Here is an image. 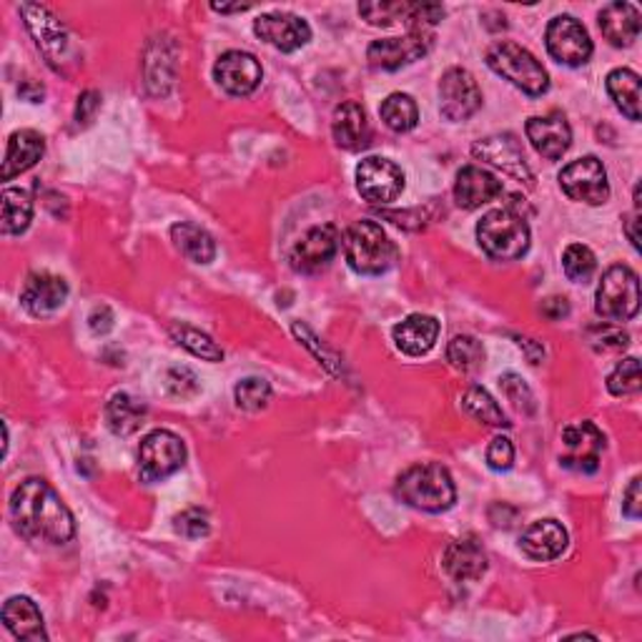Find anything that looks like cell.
I'll use <instances>...</instances> for the list:
<instances>
[{
  "mask_svg": "<svg viewBox=\"0 0 642 642\" xmlns=\"http://www.w3.org/2000/svg\"><path fill=\"white\" fill-rule=\"evenodd\" d=\"M11 517L18 532L33 542L65 544L75 534L71 510L41 477H31L16 487L11 497Z\"/></svg>",
  "mask_w": 642,
  "mask_h": 642,
  "instance_id": "cell-1",
  "label": "cell"
},
{
  "mask_svg": "<svg viewBox=\"0 0 642 642\" xmlns=\"http://www.w3.org/2000/svg\"><path fill=\"white\" fill-rule=\"evenodd\" d=\"M395 495L415 510L445 512L457 500V487L447 467L427 462L405 469L397 477Z\"/></svg>",
  "mask_w": 642,
  "mask_h": 642,
  "instance_id": "cell-2",
  "label": "cell"
},
{
  "mask_svg": "<svg viewBox=\"0 0 642 642\" xmlns=\"http://www.w3.org/2000/svg\"><path fill=\"white\" fill-rule=\"evenodd\" d=\"M344 256L357 274L379 276L397 262V246L377 222H357L344 232Z\"/></svg>",
  "mask_w": 642,
  "mask_h": 642,
  "instance_id": "cell-3",
  "label": "cell"
},
{
  "mask_svg": "<svg viewBox=\"0 0 642 642\" xmlns=\"http://www.w3.org/2000/svg\"><path fill=\"white\" fill-rule=\"evenodd\" d=\"M477 242L497 262H517L530 248V226L512 208H495L477 224Z\"/></svg>",
  "mask_w": 642,
  "mask_h": 642,
  "instance_id": "cell-4",
  "label": "cell"
},
{
  "mask_svg": "<svg viewBox=\"0 0 642 642\" xmlns=\"http://www.w3.org/2000/svg\"><path fill=\"white\" fill-rule=\"evenodd\" d=\"M487 65L527 95H542L550 89V75L542 63L517 43L505 41L492 45L487 53Z\"/></svg>",
  "mask_w": 642,
  "mask_h": 642,
  "instance_id": "cell-5",
  "label": "cell"
},
{
  "mask_svg": "<svg viewBox=\"0 0 642 642\" xmlns=\"http://www.w3.org/2000/svg\"><path fill=\"white\" fill-rule=\"evenodd\" d=\"M595 312L608 322H628L640 312V279L630 266L615 264L602 274Z\"/></svg>",
  "mask_w": 642,
  "mask_h": 642,
  "instance_id": "cell-6",
  "label": "cell"
},
{
  "mask_svg": "<svg viewBox=\"0 0 642 642\" xmlns=\"http://www.w3.org/2000/svg\"><path fill=\"white\" fill-rule=\"evenodd\" d=\"M141 477L146 482H161L171 475H176L186 465V445L179 435L169 429H153L151 435L143 437L139 449Z\"/></svg>",
  "mask_w": 642,
  "mask_h": 642,
  "instance_id": "cell-7",
  "label": "cell"
},
{
  "mask_svg": "<svg viewBox=\"0 0 642 642\" xmlns=\"http://www.w3.org/2000/svg\"><path fill=\"white\" fill-rule=\"evenodd\" d=\"M602 452H605V435L592 421H574L562 429V467L592 475L598 472Z\"/></svg>",
  "mask_w": 642,
  "mask_h": 642,
  "instance_id": "cell-8",
  "label": "cell"
},
{
  "mask_svg": "<svg viewBox=\"0 0 642 642\" xmlns=\"http://www.w3.org/2000/svg\"><path fill=\"white\" fill-rule=\"evenodd\" d=\"M560 186L572 201H582V204L590 206H600L610 198L608 171L595 156H584L564 166L560 174Z\"/></svg>",
  "mask_w": 642,
  "mask_h": 642,
  "instance_id": "cell-9",
  "label": "cell"
},
{
  "mask_svg": "<svg viewBox=\"0 0 642 642\" xmlns=\"http://www.w3.org/2000/svg\"><path fill=\"white\" fill-rule=\"evenodd\" d=\"M548 41V51L558 63L564 65H582L590 61L592 55V41L588 28H584L578 18L572 16H558L552 18L544 33Z\"/></svg>",
  "mask_w": 642,
  "mask_h": 642,
  "instance_id": "cell-10",
  "label": "cell"
},
{
  "mask_svg": "<svg viewBox=\"0 0 642 642\" xmlns=\"http://www.w3.org/2000/svg\"><path fill=\"white\" fill-rule=\"evenodd\" d=\"M482 105V91L465 69H449L439 81V111L449 121H467Z\"/></svg>",
  "mask_w": 642,
  "mask_h": 642,
  "instance_id": "cell-11",
  "label": "cell"
},
{
  "mask_svg": "<svg viewBox=\"0 0 642 642\" xmlns=\"http://www.w3.org/2000/svg\"><path fill=\"white\" fill-rule=\"evenodd\" d=\"M357 188L369 204H391L405 188V174L395 161L367 156L357 166Z\"/></svg>",
  "mask_w": 642,
  "mask_h": 642,
  "instance_id": "cell-12",
  "label": "cell"
},
{
  "mask_svg": "<svg viewBox=\"0 0 642 642\" xmlns=\"http://www.w3.org/2000/svg\"><path fill=\"white\" fill-rule=\"evenodd\" d=\"M432 48V33L429 31H409L405 38H381L374 41L367 51V59L374 69L397 71L401 65L419 61L421 55Z\"/></svg>",
  "mask_w": 642,
  "mask_h": 642,
  "instance_id": "cell-13",
  "label": "cell"
},
{
  "mask_svg": "<svg viewBox=\"0 0 642 642\" xmlns=\"http://www.w3.org/2000/svg\"><path fill=\"white\" fill-rule=\"evenodd\" d=\"M339 244H342V236L337 226H332V224L314 226L294 244L289 262L294 269L302 274L322 272L324 266H329L332 258L337 256Z\"/></svg>",
  "mask_w": 642,
  "mask_h": 642,
  "instance_id": "cell-14",
  "label": "cell"
},
{
  "mask_svg": "<svg viewBox=\"0 0 642 642\" xmlns=\"http://www.w3.org/2000/svg\"><path fill=\"white\" fill-rule=\"evenodd\" d=\"M254 33L282 53H294L312 41V28L294 13H264L254 21Z\"/></svg>",
  "mask_w": 642,
  "mask_h": 642,
  "instance_id": "cell-15",
  "label": "cell"
},
{
  "mask_svg": "<svg viewBox=\"0 0 642 642\" xmlns=\"http://www.w3.org/2000/svg\"><path fill=\"white\" fill-rule=\"evenodd\" d=\"M214 79L226 93L248 95L258 89L264 71L256 55L246 51H226L214 65Z\"/></svg>",
  "mask_w": 642,
  "mask_h": 642,
  "instance_id": "cell-16",
  "label": "cell"
},
{
  "mask_svg": "<svg viewBox=\"0 0 642 642\" xmlns=\"http://www.w3.org/2000/svg\"><path fill=\"white\" fill-rule=\"evenodd\" d=\"M524 131L534 151L550 161L562 159L572 146V129L568 119H564V113L560 111H550L544 113V116H532L527 121Z\"/></svg>",
  "mask_w": 642,
  "mask_h": 642,
  "instance_id": "cell-17",
  "label": "cell"
},
{
  "mask_svg": "<svg viewBox=\"0 0 642 642\" xmlns=\"http://www.w3.org/2000/svg\"><path fill=\"white\" fill-rule=\"evenodd\" d=\"M65 299H69V284L63 276H55L51 272H35L26 279L21 302L28 314L33 316H53L63 309Z\"/></svg>",
  "mask_w": 642,
  "mask_h": 642,
  "instance_id": "cell-18",
  "label": "cell"
},
{
  "mask_svg": "<svg viewBox=\"0 0 642 642\" xmlns=\"http://www.w3.org/2000/svg\"><path fill=\"white\" fill-rule=\"evenodd\" d=\"M472 153H475V159L487 161V164L502 169L505 174L514 176L517 181H532V174L524 161V153L520 146H517V141L514 136H510V133L477 141L472 146Z\"/></svg>",
  "mask_w": 642,
  "mask_h": 642,
  "instance_id": "cell-19",
  "label": "cell"
},
{
  "mask_svg": "<svg viewBox=\"0 0 642 642\" xmlns=\"http://www.w3.org/2000/svg\"><path fill=\"white\" fill-rule=\"evenodd\" d=\"M568 530L558 520H538L532 522L520 538V548L527 558L538 562L558 560L568 550Z\"/></svg>",
  "mask_w": 642,
  "mask_h": 642,
  "instance_id": "cell-20",
  "label": "cell"
},
{
  "mask_svg": "<svg viewBox=\"0 0 642 642\" xmlns=\"http://www.w3.org/2000/svg\"><path fill=\"white\" fill-rule=\"evenodd\" d=\"M332 133L334 141L347 151H361L369 146L371 141V126L367 119V111L361 109L357 101H344L337 105L332 119Z\"/></svg>",
  "mask_w": 642,
  "mask_h": 642,
  "instance_id": "cell-21",
  "label": "cell"
},
{
  "mask_svg": "<svg viewBox=\"0 0 642 642\" xmlns=\"http://www.w3.org/2000/svg\"><path fill=\"white\" fill-rule=\"evenodd\" d=\"M502 194V181L479 166H465L457 174L455 198L462 208H479Z\"/></svg>",
  "mask_w": 642,
  "mask_h": 642,
  "instance_id": "cell-22",
  "label": "cell"
},
{
  "mask_svg": "<svg viewBox=\"0 0 642 642\" xmlns=\"http://www.w3.org/2000/svg\"><path fill=\"white\" fill-rule=\"evenodd\" d=\"M391 337H395L397 349L405 351L407 357H421V354L432 351L437 344L439 322L429 314H411L391 329Z\"/></svg>",
  "mask_w": 642,
  "mask_h": 642,
  "instance_id": "cell-23",
  "label": "cell"
},
{
  "mask_svg": "<svg viewBox=\"0 0 642 642\" xmlns=\"http://www.w3.org/2000/svg\"><path fill=\"white\" fill-rule=\"evenodd\" d=\"M600 31L608 38L612 45H632L638 41V35L642 31V16L632 3H622V0H615V3L605 6L598 16Z\"/></svg>",
  "mask_w": 642,
  "mask_h": 642,
  "instance_id": "cell-24",
  "label": "cell"
},
{
  "mask_svg": "<svg viewBox=\"0 0 642 642\" xmlns=\"http://www.w3.org/2000/svg\"><path fill=\"white\" fill-rule=\"evenodd\" d=\"M43 151H45V141L41 133H35L31 129L16 131L13 136L8 139L6 161H3V171H0V176H3V181L21 176L23 171L33 169L38 161H41Z\"/></svg>",
  "mask_w": 642,
  "mask_h": 642,
  "instance_id": "cell-25",
  "label": "cell"
},
{
  "mask_svg": "<svg viewBox=\"0 0 642 642\" xmlns=\"http://www.w3.org/2000/svg\"><path fill=\"white\" fill-rule=\"evenodd\" d=\"M3 622L18 640L26 642H45L48 632L43 625V615L31 598L16 595L3 605Z\"/></svg>",
  "mask_w": 642,
  "mask_h": 642,
  "instance_id": "cell-26",
  "label": "cell"
},
{
  "mask_svg": "<svg viewBox=\"0 0 642 642\" xmlns=\"http://www.w3.org/2000/svg\"><path fill=\"white\" fill-rule=\"evenodd\" d=\"M442 564L452 580L472 582L487 572V554L475 540H455L445 550Z\"/></svg>",
  "mask_w": 642,
  "mask_h": 642,
  "instance_id": "cell-27",
  "label": "cell"
},
{
  "mask_svg": "<svg viewBox=\"0 0 642 642\" xmlns=\"http://www.w3.org/2000/svg\"><path fill=\"white\" fill-rule=\"evenodd\" d=\"M21 13L26 18V26L31 28V33L35 35V41L43 48L45 55H51L53 59V53H63L65 28L61 26L59 18L48 11V8L33 6V3L21 6Z\"/></svg>",
  "mask_w": 642,
  "mask_h": 642,
  "instance_id": "cell-28",
  "label": "cell"
},
{
  "mask_svg": "<svg viewBox=\"0 0 642 642\" xmlns=\"http://www.w3.org/2000/svg\"><path fill=\"white\" fill-rule=\"evenodd\" d=\"M171 238L181 254H184L188 262L194 264H211L216 256V244L211 238L208 232L204 228L191 224V222H181L171 226Z\"/></svg>",
  "mask_w": 642,
  "mask_h": 642,
  "instance_id": "cell-29",
  "label": "cell"
},
{
  "mask_svg": "<svg viewBox=\"0 0 642 642\" xmlns=\"http://www.w3.org/2000/svg\"><path fill=\"white\" fill-rule=\"evenodd\" d=\"M105 419H109L113 435L129 437L139 432L143 419H146V405H141L139 399H133L126 391H119V395H113L109 405H105Z\"/></svg>",
  "mask_w": 642,
  "mask_h": 642,
  "instance_id": "cell-30",
  "label": "cell"
},
{
  "mask_svg": "<svg viewBox=\"0 0 642 642\" xmlns=\"http://www.w3.org/2000/svg\"><path fill=\"white\" fill-rule=\"evenodd\" d=\"M608 93L618 111L630 121H640V75L630 69L608 73Z\"/></svg>",
  "mask_w": 642,
  "mask_h": 642,
  "instance_id": "cell-31",
  "label": "cell"
},
{
  "mask_svg": "<svg viewBox=\"0 0 642 642\" xmlns=\"http://www.w3.org/2000/svg\"><path fill=\"white\" fill-rule=\"evenodd\" d=\"M33 218V201L23 188H6L3 191V218H0V228L6 236L23 234L31 226Z\"/></svg>",
  "mask_w": 642,
  "mask_h": 642,
  "instance_id": "cell-32",
  "label": "cell"
},
{
  "mask_svg": "<svg viewBox=\"0 0 642 642\" xmlns=\"http://www.w3.org/2000/svg\"><path fill=\"white\" fill-rule=\"evenodd\" d=\"M381 121L387 123L391 131L397 133H407L417 126L419 121V109L411 95L407 93H391L381 103Z\"/></svg>",
  "mask_w": 642,
  "mask_h": 642,
  "instance_id": "cell-33",
  "label": "cell"
},
{
  "mask_svg": "<svg viewBox=\"0 0 642 642\" xmlns=\"http://www.w3.org/2000/svg\"><path fill=\"white\" fill-rule=\"evenodd\" d=\"M171 337H174L181 347L188 349L194 357L204 359V361H222L224 359V349L208 337V334L198 332L188 324H171Z\"/></svg>",
  "mask_w": 642,
  "mask_h": 642,
  "instance_id": "cell-34",
  "label": "cell"
},
{
  "mask_svg": "<svg viewBox=\"0 0 642 642\" xmlns=\"http://www.w3.org/2000/svg\"><path fill=\"white\" fill-rule=\"evenodd\" d=\"M462 405L469 415H472L477 421H485V425H492V427L510 425V421H507V417H505L502 407L497 405L495 397L485 387H469L465 391Z\"/></svg>",
  "mask_w": 642,
  "mask_h": 642,
  "instance_id": "cell-35",
  "label": "cell"
},
{
  "mask_svg": "<svg viewBox=\"0 0 642 642\" xmlns=\"http://www.w3.org/2000/svg\"><path fill=\"white\" fill-rule=\"evenodd\" d=\"M562 269L570 282L584 284L592 279V274H595L598 258L592 254V248H588L584 244H570L562 254Z\"/></svg>",
  "mask_w": 642,
  "mask_h": 642,
  "instance_id": "cell-36",
  "label": "cell"
},
{
  "mask_svg": "<svg viewBox=\"0 0 642 642\" xmlns=\"http://www.w3.org/2000/svg\"><path fill=\"white\" fill-rule=\"evenodd\" d=\"M411 13H415V3H361L359 6V16L364 18V21L377 28H389L399 21L409 26Z\"/></svg>",
  "mask_w": 642,
  "mask_h": 642,
  "instance_id": "cell-37",
  "label": "cell"
},
{
  "mask_svg": "<svg viewBox=\"0 0 642 642\" xmlns=\"http://www.w3.org/2000/svg\"><path fill=\"white\" fill-rule=\"evenodd\" d=\"M236 407L244 411H258L269 405L272 399V385L264 377H246L234 389Z\"/></svg>",
  "mask_w": 642,
  "mask_h": 642,
  "instance_id": "cell-38",
  "label": "cell"
},
{
  "mask_svg": "<svg viewBox=\"0 0 642 642\" xmlns=\"http://www.w3.org/2000/svg\"><path fill=\"white\" fill-rule=\"evenodd\" d=\"M608 389H610V395H615V397L638 395V391L642 389L640 361L635 357L622 359L608 377Z\"/></svg>",
  "mask_w": 642,
  "mask_h": 642,
  "instance_id": "cell-39",
  "label": "cell"
},
{
  "mask_svg": "<svg viewBox=\"0 0 642 642\" xmlns=\"http://www.w3.org/2000/svg\"><path fill=\"white\" fill-rule=\"evenodd\" d=\"M447 359L452 361V367L457 369H475L479 361L485 359V349L475 337H467V334H459L447 347Z\"/></svg>",
  "mask_w": 642,
  "mask_h": 642,
  "instance_id": "cell-40",
  "label": "cell"
},
{
  "mask_svg": "<svg viewBox=\"0 0 642 642\" xmlns=\"http://www.w3.org/2000/svg\"><path fill=\"white\" fill-rule=\"evenodd\" d=\"M174 530L179 534H184V538H188V540L206 538L208 530H211L208 512L198 510V507H188V510H184V512L174 517Z\"/></svg>",
  "mask_w": 642,
  "mask_h": 642,
  "instance_id": "cell-41",
  "label": "cell"
},
{
  "mask_svg": "<svg viewBox=\"0 0 642 642\" xmlns=\"http://www.w3.org/2000/svg\"><path fill=\"white\" fill-rule=\"evenodd\" d=\"M487 465L497 472H505L514 465V445L510 442V437H495L490 447H487Z\"/></svg>",
  "mask_w": 642,
  "mask_h": 642,
  "instance_id": "cell-42",
  "label": "cell"
},
{
  "mask_svg": "<svg viewBox=\"0 0 642 642\" xmlns=\"http://www.w3.org/2000/svg\"><path fill=\"white\" fill-rule=\"evenodd\" d=\"M166 381H169V389L174 391V395L181 397V399L194 397L196 391H198V379H196V374L191 371L188 367H174V369H169Z\"/></svg>",
  "mask_w": 642,
  "mask_h": 642,
  "instance_id": "cell-43",
  "label": "cell"
},
{
  "mask_svg": "<svg viewBox=\"0 0 642 642\" xmlns=\"http://www.w3.org/2000/svg\"><path fill=\"white\" fill-rule=\"evenodd\" d=\"M600 332V337H592V347L595 349H602V351H620V349H625L628 347V334L625 332H620L615 327H600L595 329Z\"/></svg>",
  "mask_w": 642,
  "mask_h": 642,
  "instance_id": "cell-44",
  "label": "cell"
},
{
  "mask_svg": "<svg viewBox=\"0 0 642 642\" xmlns=\"http://www.w3.org/2000/svg\"><path fill=\"white\" fill-rule=\"evenodd\" d=\"M642 479L640 477H632L630 479V487L625 490V502H622V512H625V517H630V520H640V514H642Z\"/></svg>",
  "mask_w": 642,
  "mask_h": 642,
  "instance_id": "cell-45",
  "label": "cell"
},
{
  "mask_svg": "<svg viewBox=\"0 0 642 642\" xmlns=\"http://www.w3.org/2000/svg\"><path fill=\"white\" fill-rule=\"evenodd\" d=\"M101 105V95L95 91H85L81 99H79V109H75V119L81 121H89L93 116V111Z\"/></svg>",
  "mask_w": 642,
  "mask_h": 642,
  "instance_id": "cell-46",
  "label": "cell"
},
{
  "mask_svg": "<svg viewBox=\"0 0 642 642\" xmlns=\"http://www.w3.org/2000/svg\"><path fill=\"white\" fill-rule=\"evenodd\" d=\"M89 322H91V329L95 334H105V332L113 329V314H111L109 306H99V309H93Z\"/></svg>",
  "mask_w": 642,
  "mask_h": 642,
  "instance_id": "cell-47",
  "label": "cell"
},
{
  "mask_svg": "<svg viewBox=\"0 0 642 642\" xmlns=\"http://www.w3.org/2000/svg\"><path fill=\"white\" fill-rule=\"evenodd\" d=\"M638 224H640V214L635 211V214L628 216L625 218V232H628V238H630V244L640 248V236H638Z\"/></svg>",
  "mask_w": 642,
  "mask_h": 642,
  "instance_id": "cell-48",
  "label": "cell"
},
{
  "mask_svg": "<svg viewBox=\"0 0 642 642\" xmlns=\"http://www.w3.org/2000/svg\"><path fill=\"white\" fill-rule=\"evenodd\" d=\"M211 8H214L216 13H244L252 6H248V3H236V6H218V3H214Z\"/></svg>",
  "mask_w": 642,
  "mask_h": 642,
  "instance_id": "cell-49",
  "label": "cell"
}]
</instances>
